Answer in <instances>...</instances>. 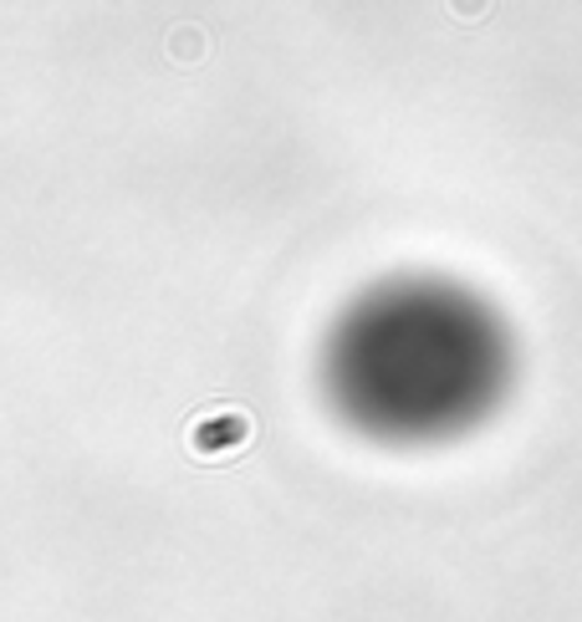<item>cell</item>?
<instances>
[{
	"mask_svg": "<svg viewBox=\"0 0 582 622\" xmlns=\"http://www.w3.org/2000/svg\"><path fill=\"white\" fill-rule=\"evenodd\" d=\"M246 445H251V414H240V408H209L190 424V454L199 460H225Z\"/></svg>",
	"mask_w": 582,
	"mask_h": 622,
	"instance_id": "1",
	"label": "cell"
}]
</instances>
